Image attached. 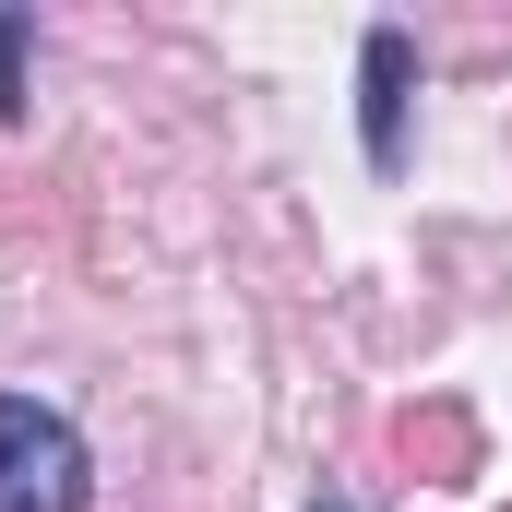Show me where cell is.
I'll use <instances>...</instances> for the list:
<instances>
[{
  "label": "cell",
  "mask_w": 512,
  "mask_h": 512,
  "mask_svg": "<svg viewBox=\"0 0 512 512\" xmlns=\"http://www.w3.org/2000/svg\"><path fill=\"white\" fill-rule=\"evenodd\" d=\"M405 96H417V36L405 24H370L358 36V143H370V167H405Z\"/></svg>",
  "instance_id": "7a4b0ae2"
},
{
  "label": "cell",
  "mask_w": 512,
  "mask_h": 512,
  "mask_svg": "<svg viewBox=\"0 0 512 512\" xmlns=\"http://www.w3.org/2000/svg\"><path fill=\"white\" fill-rule=\"evenodd\" d=\"M24 48H36V24H24V12H0V131L36 108V96H24Z\"/></svg>",
  "instance_id": "3957f363"
},
{
  "label": "cell",
  "mask_w": 512,
  "mask_h": 512,
  "mask_svg": "<svg viewBox=\"0 0 512 512\" xmlns=\"http://www.w3.org/2000/svg\"><path fill=\"white\" fill-rule=\"evenodd\" d=\"M96 453L48 393H0V512H84Z\"/></svg>",
  "instance_id": "6da1fadb"
}]
</instances>
